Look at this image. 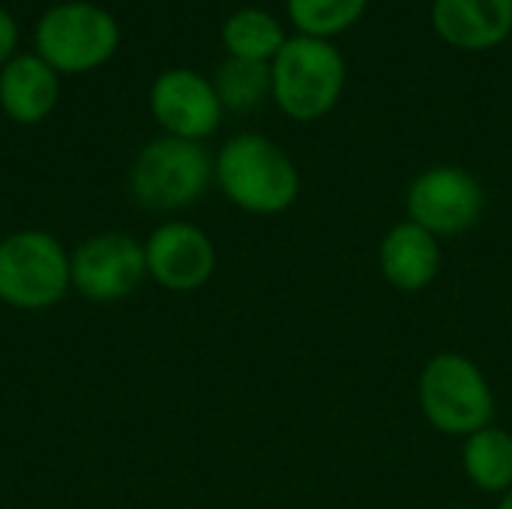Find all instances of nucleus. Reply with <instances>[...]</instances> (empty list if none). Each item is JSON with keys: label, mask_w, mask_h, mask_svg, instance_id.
Here are the masks:
<instances>
[{"label": "nucleus", "mask_w": 512, "mask_h": 509, "mask_svg": "<svg viewBox=\"0 0 512 509\" xmlns=\"http://www.w3.org/2000/svg\"><path fill=\"white\" fill-rule=\"evenodd\" d=\"M213 174L225 198L255 216L285 213L300 195L297 165L264 135L231 138L222 147Z\"/></svg>", "instance_id": "1"}, {"label": "nucleus", "mask_w": 512, "mask_h": 509, "mask_svg": "<svg viewBox=\"0 0 512 509\" xmlns=\"http://www.w3.org/2000/svg\"><path fill=\"white\" fill-rule=\"evenodd\" d=\"M420 408L444 435H474L492 426L495 393L483 369L465 354H435L420 372Z\"/></svg>", "instance_id": "2"}, {"label": "nucleus", "mask_w": 512, "mask_h": 509, "mask_svg": "<svg viewBox=\"0 0 512 509\" xmlns=\"http://www.w3.org/2000/svg\"><path fill=\"white\" fill-rule=\"evenodd\" d=\"M342 90L345 60L327 39H285L273 63V96L288 117L303 123L318 120L339 102Z\"/></svg>", "instance_id": "3"}, {"label": "nucleus", "mask_w": 512, "mask_h": 509, "mask_svg": "<svg viewBox=\"0 0 512 509\" xmlns=\"http://www.w3.org/2000/svg\"><path fill=\"white\" fill-rule=\"evenodd\" d=\"M69 255L45 231H15L0 240V300L12 309L36 312L69 291Z\"/></svg>", "instance_id": "4"}, {"label": "nucleus", "mask_w": 512, "mask_h": 509, "mask_svg": "<svg viewBox=\"0 0 512 509\" xmlns=\"http://www.w3.org/2000/svg\"><path fill=\"white\" fill-rule=\"evenodd\" d=\"M213 177L210 153L198 141L159 138L150 141L129 174L132 195L147 210H180L195 204Z\"/></svg>", "instance_id": "5"}, {"label": "nucleus", "mask_w": 512, "mask_h": 509, "mask_svg": "<svg viewBox=\"0 0 512 509\" xmlns=\"http://www.w3.org/2000/svg\"><path fill=\"white\" fill-rule=\"evenodd\" d=\"M117 36V21L105 9L90 3H66L42 18L36 45L51 69L84 72L114 54Z\"/></svg>", "instance_id": "6"}, {"label": "nucleus", "mask_w": 512, "mask_h": 509, "mask_svg": "<svg viewBox=\"0 0 512 509\" xmlns=\"http://www.w3.org/2000/svg\"><path fill=\"white\" fill-rule=\"evenodd\" d=\"M486 207L480 180L456 165L423 171L405 195L408 219L435 237H456L471 231Z\"/></svg>", "instance_id": "7"}, {"label": "nucleus", "mask_w": 512, "mask_h": 509, "mask_svg": "<svg viewBox=\"0 0 512 509\" xmlns=\"http://www.w3.org/2000/svg\"><path fill=\"white\" fill-rule=\"evenodd\" d=\"M72 288L93 303H114L138 291L147 276L144 246L129 234H96L69 258Z\"/></svg>", "instance_id": "8"}, {"label": "nucleus", "mask_w": 512, "mask_h": 509, "mask_svg": "<svg viewBox=\"0 0 512 509\" xmlns=\"http://www.w3.org/2000/svg\"><path fill=\"white\" fill-rule=\"evenodd\" d=\"M144 258L147 276H153V282H159L165 291L177 294L198 291L216 270L213 240L189 222L159 225L144 243Z\"/></svg>", "instance_id": "9"}, {"label": "nucleus", "mask_w": 512, "mask_h": 509, "mask_svg": "<svg viewBox=\"0 0 512 509\" xmlns=\"http://www.w3.org/2000/svg\"><path fill=\"white\" fill-rule=\"evenodd\" d=\"M150 105L156 120L174 135L186 141L207 138L222 117V102L216 87L189 69H171L156 78L150 90Z\"/></svg>", "instance_id": "10"}, {"label": "nucleus", "mask_w": 512, "mask_h": 509, "mask_svg": "<svg viewBox=\"0 0 512 509\" xmlns=\"http://www.w3.org/2000/svg\"><path fill=\"white\" fill-rule=\"evenodd\" d=\"M432 27L453 48H495L510 36L512 0H435Z\"/></svg>", "instance_id": "11"}, {"label": "nucleus", "mask_w": 512, "mask_h": 509, "mask_svg": "<svg viewBox=\"0 0 512 509\" xmlns=\"http://www.w3.org/2000/svg\"><path fill=\"white\" fill-rule=\"evenodd\" d=\"M378 261L384 279L396 291L417 294L426 291L441 273V243L435 234L405 219L384 234Z\"/></svg>", "instance_id": "12"}, {"label": "nucleus", "mask_w": 512, "mask_h": 509, "mask_svg": "<svg viewBox=\"0 0 512 509\" xmlns=\"http://www.w3.org/2000/svg\"><path fill=\"white\" fill-rule=\"evenodd\" d=\"M3 111L18 123H39L57 102V75L39 57H15L0 72Z\"/></svg>", "instance_id": "13"}, {"label": "nucleus", "mask_w": 512, "mask_h": 509, "mask_svg": "<svg viewBox=\"0 0 512 509\" xmlns=\"http://www.w3.org/2000/svg\"><path fill=\"white\" fill-rule=\"evenodd\" d=\"M462 468L468 480L486 495H507L512 489V435L501 426H486L465 438Z\"/></svg>", "instance_id": "14"}, {"label": "nucleus", "mask_w": 512, "mask_h": 509, "mask_svg": "<svg viewBox=\"0 0 512 509\" xmlns=\"http://www.w3.org/2000/svg\"><path fill=\"white\" fill-rule=\"evenodd\" d=\"M222 39H225V48L231 51V57L258 60V63H264L267 57H276L285 45V33H282L279 21L264 9L234 12L225 21Z\"/></svg>", "instance_id": "15"}, {"label": "nucleus", "mask_w": 512, "mask_h": 509, "mask_svg": "<svg viewBox=\"0 0 512 509\" xmlns=\"http://www.w3.org/2000/svg\"><path fill=\"white\" fill-rule=\"evenodd\" d=\"M273 90V69L258 60L231 57L216 75V96L231 111H252Z\"/></svg>", "instance_id": "16"}, {"label": "nucleus", "mask_w": 512, "mask_h": 509, "mask_svg": "<svg viewBox=\"0 0 512 509\" xmlns=\"http://www.w3.org/2000/svg\"><path fill=\"white\" fill-rule=\"evenodd\" d=\"M366 6L369 0H288V15L300 36L327 39L357 24Z\"/></svg>", "instance_id": "17"}, {"label": "nucleus", "mask_w": 512, "mask_h": 509, "mask_svg": "<svg viewBox=\"0 0 512 509\" xmlns=\"http://www.w3.org/2000/svg\"><path fill=\"white\" fill-rule=\"evenodd\" d=\"M12 48H15V21L0 9V63L9 57Z\"/></svg>", "instance_id": "18"}, {"label": "nucleus", "mask_w": 512, "mask_h": 509, "mask_svg": "<svg viewBox=\"0 0 512 509\" xmlns=\"http://www.w3.org/2000/svg\"><path fill=\"white\" fill-rule=\"evenodd\" d=\"M498 509H512V489L507 492V495H501V504H498Z\"/></svg>", "instance_id": "19"}]
</instances>
